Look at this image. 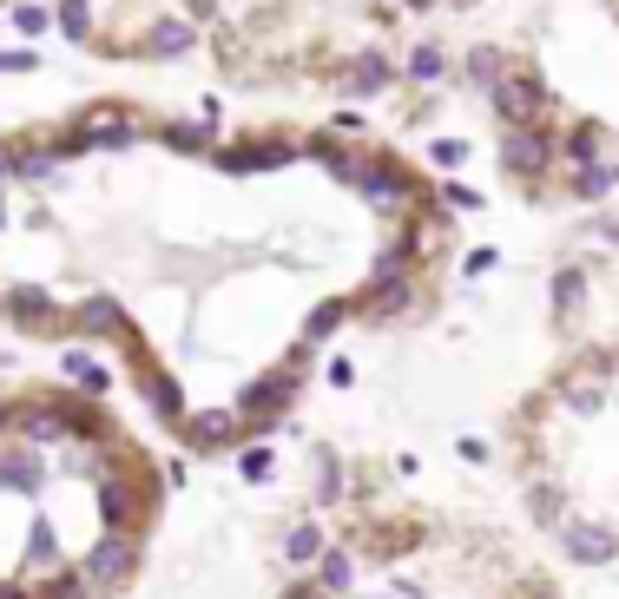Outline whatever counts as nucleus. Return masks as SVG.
<instances>
[{
    "label": "nucleus",
    "mask_w": 619,
    "mask_h": 599,
    "mask_svg": "<svg viewBox=\"0 0 619 599\" xmlns=\"http://www.w3.org/2000/svg\"><path fill=\"white\" fill-rule=\"evenodd\" d=\"M277 599H560L488 540H448L422 514H363L323 527L310 567H284Z\"/></svg>",
    "instance_id": "f257e3e1"
},
{
    "label": "nucleus",
    "mask_w": 619,
    "mask_h": 599,
    "mask_svg": "<svg viewBox=\"0 0 619 599\" xmlns=\"http://www.w3.org/2000/svg\"><path fill=\"white\" fill-rule=\"evenodd\" d=\"M178 435H185V448H198V455H211V448H231L244 435L238 409H191L185 422H178Z\"/></svg>",
    "instance_id": "f03ea898"
},
{
    "label": "nucleus",
    "mask_w": 619,
    "mask_h": 599,
    "mask_svg": "<svg viewBox=\"0 0 619 599\" xmlns=\"http://www.w3.org/2000/svg\"><path fill=\"white\" fill-rule=\"evenodd\" d=\"M540 106H547V86H540V79H501V86H494V112L508 119V132L534 126Z\"/></svg>",
    "instance_id": "7ed1b4c3"
},
{
    "label": "nucleus",
    "mask_w": 619,
    "mask_h": 599,
    "mask_svg": "<svg viewBox=\"0 0 619 599\" xmlns=\"http://www.w3.org/2000/svg\"><path fill=\"white\" fill-rule=\"evenodd\" d=\"M547 158H554V139H547L540 126L508 132V145H501V165H508V172H521V178H540V172H547Z\"/></svg>",
    "instance_id": "20e7f679"
},
{
    "label": "nucleus",
    "mask_w": 619,
    "mask_h": 599,
    "mask_svg": "<svg viewBox=\"0 0 619 599\" xmlns=\"http://www.w3.org/2000/svg\"><path fill=\"white\" fill-rule=\"evenodd\" d=\"M7 316H14L27 336H47V330H60V303L47 297V290H33V284H20V290H7Z\"/></svg>",
    "instance_id": "39448f33"
},
{
    "label": "nucleus",
    "mask_w": 619,
    "mask_h": 599,
    "mask_svg": "<svg viewBox=\"0 0 619 599\" xmlns=\"http://www.w3.org/2000/svg\"><path fill=\"white\" fill-rule=\"evenodd\" d=\"M139 389H145V402L159 409V422H172V428H178V422L191 415V409H185V389H178V382L165 376L159 363H139Z\"/></svg>",
    "instance_id": "423d86ee"
},
{
    "label": "nucleus",
    "mask_w": 619,
    "mask_h": 599,
    "mask_svg": "<svg viewBox=\"0 0 619 599\" xmlns=\"http://www.w3.org/2000/svg\"><path fill=\"white\" fill-rule=\"evenodd\" d=\"M356 185H363L376 205H396V198L415 191L409 178H402V165H389V158H363V165H356Z\"/></svg>",
    "instance_id": "0eeeda50"
},
{
    "label": "nucleus",
    "mask_w": 619,
    "mask_h": 599,
    "mask_svg": "<svg viewBox=\"0 0 619 599\" xmlns=\"http://www.w3.org/2000/svg\"><path fill=\"white\" fill-rule=\"evenodd\" d=\"M606 402H613V389H606V382H567V389H560V409H567L573 422H600Z\"/></svg>",
    "instance_id": "6e6552de"
},
{
    "label": "nucleus",
    "mask_w": 619,
    "mask_h": 599,
    "mask_svg": "<svg viewBox=\"0 0 619 599\" xmlns=\"http://www.w3.org/2000/svg\"><path fill=\"white\" fill-rule=\"evenodd\" d=\"M80 323H86V330H106V336H126V343H132V323H126V310H119V297H86V303H80Z\"/></svg>",
    "instance_id": "1a4fd4ad"
},
{
    "label": "nucleus",
    "mask_w": 619,
    "mask_h": 599,
    "mask_svg": "<svg viewBox=\"0 0 619 599\" xmlns=\"http://www.w3.org/2000/svg\"><path fill=\"white\" fill-rule=\"evenodd\" d=\"M409 297H415L409 270H402V277H376V284H369V316H396V310H409Z\"/></svg>",
    "instance_id": "9d476101"
},
{
    "label": "nucleus",
    "mask_w": 619,
    "mask_h": 599,
    "mask_svg": "<svg viewBox=\"0 0 619 599\" xmlns=\"http://www.w3.org/2000/svg\"><path fill=\"white\" fill-rule=\"evenodd\" d=\"M343 316H350V297H330L310 310V323H303V343H323L330 330H343Z\"/></svg>",
    "instance_id": "9b49d317"
},
{
    "label": "nucleus",
    "mask_w": 619,
    "mask_h": 599,
    "mask_svg": "<svg viewBox=\"0 0 619 599\" xmlns=\"http://www.w3.org/2000/svg\"><path fill=\"white\" fill-rule=\"evenodd\" d=\"M66 376L80 382V389H86V395H93V402H99V395H106V382H112V376H106V369H99V363H93V356H86V349H66Z\"/></svg>",
    "instance_id": "f8f14e48"
},
{
    "label": "nucleus",
    "mask_w": 619,
    "mask_h": 599,
    "mask_svg": "<svg viewBox=\"0 0 619 599\" xmlns=\"http://www.w3.org/2000/svg\"><path fill=\"white\" fill-rule=\"evenodd\" d=\"M152 53H159V60L191 53V27H185V20H165V27H152Z\"/></svg>",
    "instance_id": "ddd939ff"
},
{
    "label": "nucleus",
    "mask_w": 619,
    "mask_h": 599,
    "mask_svg": "<svg viewBox=\"0 0 619 599\" xmlns=\"http://www.w3.org/2000/svg\"><path fill=\"white\" fill-rule=\"evenodd\" d=\"M501 66H508V60H501L494 47H475V53H468V79H475V86H488V93L501 86V79H508Z\"/></svg>",
    "instance_id": "4468645a"
},
{
    "label": "nucleus",
    "mask_w": 619,
    "mask_h": 599,
    "mask_svg": "<svg viewBox=\"0 0 619 599\" xmlns=\"http://www.w3.org/2000/svg\"><path fill=\"white\" fill-rule=\"evenodd\" d=\"M350 86H356V93H376V86H389V60H382V53H363V60L350 66Z\"/></svg>",
    "instance_id": "2eb2a0df"
},
{
    "label": "nucleus",
    "mask_w": 619,
    "mask_h": 599,
    "mask_svg": "<svg viewBox=\"0 0 619 599\" xmlns=\"http://www.w3.org/2000/svg\"><path fill=\"white\" fill-rule=\"evenodd\" d=\"M560 152H567V158H573V165H580V172H587L593 158H600V132H593V126H580V132H567V139H560Z\"/></svg>",
    "instance_id": "dca6fc26"
},
{
    "label": "nucleus",
    "mask_w": 619,
    "mask_h": 599,
    "mask_svg": "<svg viewBox=\"0 0 619 599\" xmlns=\"http://www.w3.org/2000/svg\"><path fill=\"white\" fill-rule=\"evenodd\" d=\"M132 139H139V132H132L126 119H112V112H106V119H93V145H106V152H126Z\"/></svg>",
    "instance_id": "f3484780"
},
{
    "label": "nucleus",
    "mask_w": 619,
    "mask_h": 599,
    "mask_svg": "<svg viewBox=\"0 0 619 599\" xmlns=\"http://www.w3.org/2000/svg\"><path fill=\"white\" fill-rule=\"evenodd\" d=\"M580 297H587V277H580V270H560V277H554V310L560 316L580 310Z\"/></svg>",
    "instance_id": "a211bd4d"
},
{
    "label": "nucleus",
    "mask_w": 619,
    "mask_h": 599,
    "mask_svg": "<svg viewBox=\"0 0 619 599\" xmlns=\"http://www.w3.org/2000/svg\"><path fill=\"white\" fill-rule=\"evenodd\" d=\"M86 27H93V7H86V0H60V33L66 40H86Z\"/></svg>",
    "instance_id": "6ab92c4d"
},
{
    "label": "nucleus",
    "mask_w": 619,
    "mask_h": 599,
    "mask_svg": "<svg viewBox=\"0 0 619 599\" xmlns=\"http://www.w3.org/2000/svg\"><path fill=\"white\" fill-rule=\"evenodd\" d=\"M606 185H619V172H606V165H587V172L573 178V198H600Z\"/></svg>",
    "instance_id": "aec40b11"
},
{
    "label": "nucleus",
    "mask_w": 619,
    "mask_h": 599,
    "mask_svg": "<svg viewBox=\"0 0 619 599\" xmlns=\"http://www.w3.org/2000/svg\"><path fill=\"white\" fill-rule=\"evenodd\" d=\"M442 73V47H415L409 53V79H435Z\"/></svg>",
    "instance_id": "412c9836"
},
{
    "label": "nucleus",
    "mask_w": 619,
    "mask_h": 599,
    "mask_svg": "<svg viewBox=\"0 0 619 599\" xmlns=\"http://www.w3.org/2000/svg\"><path fill=\"white\" fill-rule=\"evenodd\" d=\"M165 139H172L178 152H205V139H211V132H205V126H165Z\"/></svg>",
    "instance_id": "4be33fe9"
},
{
    "label": "nucleus",
    "mask_w": 619,
    "mask_h": 599,
    "mask_svg": "<svg viewBox=\"0 0 619 599\" xmlns=\"http://www.w3.org/2000/svg\"><path fill=\"white\" fill-rule=\"evenodd\" d=\"M14 172H20V178H53V152H20Z\"/></svg>",
    "instance_id": "5701e85b"
},
{
    "label": "nucleus",
    "mask_w": 619,
    "mask_h": 599,
    "mask_svg": "<svg viewBox=\"0 0 619 599\" xmlns=\"http://www.w3.org/2000/svg\"><path fill=\"white\" fill-rule=\"evenodd\" d=\"M429 158H435V165H461V158H468V145H461V139H435Z\"/></svg>",
    "instance_id": "b1692460"
},
{
    "label": "nucleus",
    "mask_w": 619,
    "mask_h": 599,
    "mask_svg": "<svg viewBox=\"0 0 619 599\" xmlns=\"http://www.w3.org/2000/svg\"><path fill=\"white\" fill-rule=\"evenodd\" d=\"M14 27H20V33H47V7H20Z\"/></svg>",
    "instance_id": "393cba45"
},
{
    "label": "nucleus",
    "mask_w": 619,
    "mask_h": 599,
    "mask_svg": "<svg viewBox=\"0 0 619 599\" xmlns=\"http://www.w3.org/2000/svg\"><path fill=\"white\" fill-rule=\"evenodd\" d=\"M442 198L461 205V211H481V191H468V185H442Z\"/></svg>",
    "instance_id": "a878e982"
},
{
    "label": "nucleus",
    "mask_w": 619,
    "mask_h": 599,
    "mask_svg": "<svg viewBox=\"0 0 619 599\" xmlns=\"http://www.w3.org/2000/svg\"><path fill=\"white\" fill-rule=\"evenodd\" d=\"M244 474H251V481H257V474H270V455H264V448H251V455H244Z\"/></svg>",
    "instance_id": "bb28decb"
},
{
    "label": "nucleus",
    "mask_w": 619,
    "mask_h": 599,
    "mask_svg": "<svg viewBox=\"0 0 619 599\" xmlns=\"http://www.w3.org/2000/svg\"><path fill=\"white\" fill-rule=\"evenodd\" d=\"M33 66V53H0V73H27Z\"/></svg>",
    "instance_id": "cd10ccee"
},
{
    "label": "nucleus",
    "mask_w": 619,
    "mask_h": 599,
    "mask_svg": "<svg viewBox=\"0 0 619 599\" xmlns=\"http://www.w3.org/2000/svg\"><path fill=\"white\" fill-rule=\"evenodd\" d=\"M7 172H14V158H7V152H0V178H7Z\"/></svg>",
    "instance_id": "c85d7f7f"
},
{
    "label": "nucleus",
    "mask_w": 619,
    "mask_h": 599,
    "mask_svg": "<svg viewBox=\"0 0 619 599\" xmlns=\"http://www.w3.org/2000/svg\"><path fill=\"white\" fill-rule=\"evenodd\" d=\"M606 237H613V244H619V218H613V224H606Z\"/></svg>",
    "instance_id": "c756f323"
},
{
    "label": "nucleus",
    "mask_w": 619,
    "mask_h": 599,
    "mask_svg": "<svg viewBox=\"0 0 619 599\" xmlns=\"http://www.w3.org/2000/svg\"><path fill=\"white\" fill-rule=\"evenodd\" d=\"M402 7H435V0H402Z\"/></svg>",
    "instance_id": "7c9ffc66"
},
{
    "label": "nucleus",
    "mask_w": 619,
    "mask_h": 599,
    "mask_svg": "<svg viewBox=\"0 0 619 599\" xmlns=\"http://www.w3.org/2000/svg\"><path fill=\"white\" fill-rule=\"evenodd\" d=\"M0 218H7V211H0Z\"/></svg>",
    "instance_id": "2f4dec72"
}]
</instances>
